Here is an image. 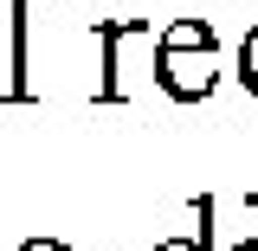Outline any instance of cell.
Masks as SVG:
<instances>
[{"instance_id": "cell-1", "label": "cell", "mask_w": 258, "mask_h": 251, "mask_svg": "<svg viewBox=\"0 0 258 251\" xmlns=\"http://www.w3.org/2000/svg\"><path fill=\"white\" fill-rule=\"evenodd\" d=\"M155 84L168 103H207L220 91V39L207 20L155 26Z\"/></svg>"}, {"instance_id": "cell-2", "label": "cell", "mask_w": 258, "mask_h": 251, "mask_svg": "<svg viewBox=\"0 0 258 251\" xmlns=\"http://www.w3.org/2000/svg\"><path fill=\"white\" fill-rule=\"evenodd\" d=\"M0 97L7 103H26L32 84H26V0H7V26H0Z\"/></svg>"}, {"instance_id": "cell-3", "label": "cell", "mask_w": 258, "mask_h": 251, "mask_svg": "<svg viewBox=\"0 0 258 251\" xmlns=\"http://www.w3.org/2000/svg\"><path fill=\"white\" fill-rule=\"evenodd\" d=\"M194 219H200L194 238H161L155 251H213V200H194Z\"/></svg>"}, {"instance_id": "cell-4", "label": "cell", "mask_w": 258, "mask_h": 251, "mask_svg": "<svg viewBox=\"0 0 258 251\" xmlns=\"http://www.w3.org/2000/svg\"><path fill=\"white\" fill-rule=\"evenodd\" d=\"M239 84H245V97H258V26L239 39Z\"/></svg>"}, {"instance_id": "cell-5", "label": "cell", "mask_w": 258, "mask_h": 251, "mask_svg": "<svg viewBox=\"0 0 258 251\" xmlns=\"http://www.w3.org/2000/svg\"><path fill=\"white\" fill-rule=\"evenodd\" d=\"M20 251H71V245H64V238H26Z\"/></svg>"}]
</instances>
